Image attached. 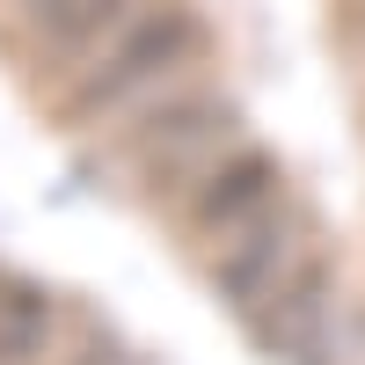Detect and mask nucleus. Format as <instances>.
Segmentation results:
<instances>
[{
    "instance_id": "nucleus-2",
    "label": "nucleus",
    "mask_w": 365,
    "mask_h": 365,
    "mask_svg": "<svg viewBox=\"0 0 365 365\" xmlns=\"http://www.w3.org/2000/svg\"><path fill=\"white\" fill-rule=\"evenodd\" d=\"M241 146V110L220 96V88H182V96L154 103L132 117V139H125V161L139 168V182L182 197L197 175H212L227 154Z\"/></svg>"
},
{
    "instance_id": "nucleus-5",
    "label": "nucleus",
    "mask_w": 365,
    "mask_h": 365,
    "mask_svg": "<svg viewBox=\"0 0 365 365\" xmlns=\"http://www.w3.org/2000/svg\"><path fill=\"white\" fill-rule=\"evenodd\" d=\"M351 22H358V37H365V0H351Z\"/></svg>"
},
{
    "instance_id": "nucleus-1",
    "label": "nucleus",
    "mask_w": 365,
    "mask_h": 365,
    "mask_svg": "<svg viewBox=\"0 0 365 365\" xmlns=\"http://www.w3.org/2000/svg\"><path fill=\"white\" fill-rule=\"evenodd\" d=\"M190 66H197V22L182 8H168V0H146L81 66L73 110H88V117H139V110L182 96V88H190Z\"/></svg>"
},
{
    "instance_id": "nucleus-3",
    "label": "nucleus",
    "mask_w": 365,
    "mask_h": 365,
    "mask_svg": "<svg viewBox=\"0 0 365 365\" xmlns=\"http://www.w3.org/2000/svg\"><path fill=\"white\" fill-rule=\"evenodd\" d=\"M314 249H322V241H314V227H307V212L285 197V205H270L256 227H241L234 241L205 249V278H212V292H220L241 322H249L256 307L278 299V285H285Z\"/></svg>"
},
{
    "instance_id": "nucleus-4",
    "label": "nucleus",
    "mask_w": 365,
    "mask_h": 365,
    "mask_svg": "<svg viewBox=\"0 0 365 365\" xmlns=\"http://www.w3.org/2000/svg\"><path fill=\"white\" fill-rule=\"evenodd\" d=\"M270 205H285V168H278V154H263V146H249V139H241L212 175H197L190 190L175 197L182 234L197 241V256L220 249V241H234L241 227H256Z\"/></svg>"
}]
</instances>
